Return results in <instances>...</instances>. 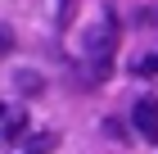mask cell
<instances>
[{"label":"cell","instance_id":"obj_3","mask_svg":"<svg viewBox=\"0 0 158 154\" xmlns=\"http://www.w3.org/2000/svg\"><path fill=\"white\" fill-rule=\"evenodd\" d=\"M14 86H18L23 95H41V91H45V77L32 73V68H18V73H14Z\"/></svg>","mask_w":158,"mask_h":154},{"label":"cell","instance_id":"obj_2","mask_svg":"<svg viewBox=\"0 0 158 154\" xmlns=\"http://www.w3.org/2000/svg\"><path fill=\"white\" fill-rule=\"evenodd\" d=\"M131 118H135V127H140V136H145L149 145H158V100L154 95H140V100H135Z\"/></svg>","mask_w":158,"mask_h":154},{"label":"cell","instance_id":"obj_4","mask_svg":"<svg viewBox=\"0 0 158 154\" xmlns=\"http://www.w3.org/2000/svg\"><path fill=\"white\" fill-rule=\"evenodd\" d=\"M27 131H32L27 113H5V141H27Z\"/></svg>","mask_w":158,"mask_h":154},{"label":"cell","instance_id":"obj_6","mask_svg":"<svg viewBox=\"0 0 158 154\" xmlns=\"http://www.w3.org/2000/svg\"><path fill=\"white\" fill-rule=\"evenodd\" d=\"M131 73H140V77H154V73H158V50H154V55H145V59H135V64H131Z\"/></svg>","mask_w":158,"mask_h":154},{"label":"cell","instance_id":"obj_9","mask_svg":"<svg viewBox=\"0 0 158 154\" xmlns=\"http://www.w3.org/2000/svg\"><path fill=\"white\" fill-rule=\"evenodd\" d=\"M0 122H5V104H0Z\"/></svg>","mask_w":158,"mask_h":154},{"label":"cell","instance_id":"obj_7","mask_svg":"<svg viewBox=\"0 0 158 154\" xmlns=\"http://www.w3.org/2000/svg\"><path fill=\"white\" fill-rule=\"evenodd\" d=\"M9 50H14V32H9V27H0V59H5Z\"/></svg>","mask_w":158,"mask_h":154},{"label":"cell","instance_id":"obj_8","mask_svg":"<svg viewBox=\"0 0 158 154\" xmlns=\"http://www.w3.org/2000/svg\"><path fill=\"white\" fill-rule=\"evenodd\" d=\"M73 23V0H59V27Z\"/></svg>","mask_w":158,"mask_h":154},{"label":"cell","instance_id":"obj_1","mask_svg":"<svg viewBox=\"0 0 158 154\" xmlns=\"http://www.w3.org/2000/svg\"><path fill=\"white\" fill-rule=\"evenodd\" d=\"M118 36H122V27H118V18H113V5L104 0V14H99L95 27L86 32V55H90V73H95V77H109L113 55H118Z\"/></svg>","mask_w":158,"mask_h":154},{"label":"cell","instance_id":"obj_5","mask_svg":"<svg viewBox=\"0 0 158 154\" xmlns=\"http://www.w3.org/2000/svg\"><path fill=\"white\" fill-rule=\"evenodd\" d=\"M54 145H59V131H36L23 154H45V150H54Z\"/></svg>","mask_w":158,"mask_h":154}]
</instances>
